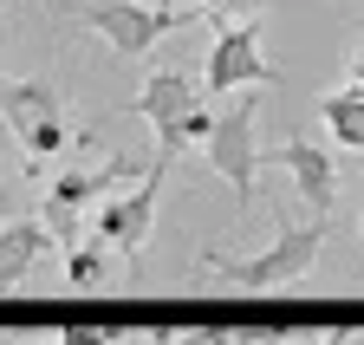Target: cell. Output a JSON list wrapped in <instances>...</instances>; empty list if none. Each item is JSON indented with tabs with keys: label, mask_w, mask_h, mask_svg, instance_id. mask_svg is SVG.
Masks as SVG:
<instances>
[{
	"label": "cell",
	"mask_w": 364,
	"mask_h": 345,
	"mask_svg": "<svg viewBox=\"0 0 364 345\" xmlns=\"http://www.w3.org/2000/svg\"><path fill=\"white\" fill-rule=\"evenodd\" d=\"M235 345H287L280 332H235Z\"/></svg>",
	"instance_id": "cell-17"
},
{
	"label": "cell",
	"mask_w": 364,
	"mask_h": 345,
	"mask_svg": "<svg viewBox=\"0 0 364 345\" xmlns=\"http://www.w3.org/2000/svg\"><path fill=\"white\" fill-rule=\"evenodd\" d=\"M280 72H273V59L260 53V33L247 20H221L215 46H208V65H202V85L208 98L215 92H241V85H273Z\"/></svg>",
	"instance_id": "cell-8"
},
{
	"label": "cell",
	"mask_w": 364,
	"mask_h": 345,
	"mask_svg": "<svg viewBox=\"0 0 364 345\" xmlns=\"http://www.w3.org/2000/svg\"><path fill=\"white\" fill-rule=\"evenodd\" d=\"M163 169L169 163H150L124 196H105L98 208L85 215V235H98L111 254H124V267L144 261V241H150V222H156V189H163Z\"/></svg>",
	"instance_id": "cell-6"
},
{
	"label": "cell",
	"mask_w": 364,
	"mask_h": 345,
	"mask_svg": "<svg viewBox=\"0 0 364 345\" xmlns=\"http://www.w3.org/2000/svg\"><path fill=\"white\" fill-rule=\"evenodd\" d=\"M65 274H72V287H98V280L111 274V248H105L98 235H78L72 254H65Z\"/></svg>",
	"instance_id": "cell-12"
},
{
	"label": "cell",
	"mask_w": 364,
	"mask_h": 345,
	"mask_svg": "<svg viewBox=\"0 0 364 345\" xmlns=\"http://www.w3.org/2000/svg\"><path fill=\"white\" fill-rule=\"evenodd\" d=\"M59 345H117V332H105V326H59Z\"/></svg>",
	"instance_id": "cell-15"
},
{
	"label": "cell",
	"mask_w": 364,
	"mask_h": 345,
	"mask_svg": "<svg viewBox=\"0 0 364 345\" xmlns=\"http://www.w3.org/2000/svg\"><path fill=\"white\" fill-rule=\"evenodd\" d=\"M117 345H169V332H124Z\"/></svg>",
	"instance_id": "cell-16"
},
{
	"label": "cell",
	"mask_w": 364,
	"mask_h": 345,
	"mask_svg": "<svg viewBox=\"0 0 364 345\" xmlns=\"http://www.w3.org/2000/svg\"><path fill=\"white\" fill-rule=\"evenodd\" d=\"M156 7H169V0H156Z\"/></svg>",
	"instance_id": "cell-20"
},
{
	"label": "cell",
	"mask_w": 364,
	"mask_h": 345,
	"mask_svg": "<svg viewBox=\"0 0 364 345\" xmlns=\"http://www.w3.org/2000/svg\"><path fill=\"white\" fill-rule=\"evenodd\" d=\"M0 117L26 150V169L53 163L59 150L78 144V131L65 124V92L59 85H39V78H0Z\"/></svg>",
	"instance_id": "cell-4"
},
{
	"label": "cell",
	"mask_w": 364,
	"mask_h": 345,
	"mask_svg": "<svg viewBox=\"0 0 364 345\" xmlns=\"http://www.w3.org/2000/svg\"><path fill=\"white\" fill-rule=\"evenodd\" d=\"M254 117H260V85H241V98L208 117V137H202V163L235 189V215L254 208V176H260V137H254Z\"/></svg>",
	"instance_id": "cell-3"
},
{
	"label": "cell",
	"mask_w": 364,
	"mask_h": 345,
	"mask_svg": "<svg viewBox=\"0 0 364 345\" xmlns=\"http://www.w3.org/2000/svg\"><path fill=\"white\" fill-rule=\"evenodd\" d=\"M351 85H358V92H364V59H358V65H351Z\"/></svg>",
	"instance_id": "cell-18"
},
{
	"label": "cell",
	"mask_w": 364,
	"mask_h": 345,
	"mask_svg": "<svg viewBox=\"0 0 364 345\" xmlns=\"http://www.w3.org/2000/svg\"><path fill=\"white\" fill-rule=\"evenodd\" d=\"M318 124H326L332 144H345V150L364 156V92H358V85H338V92L318 98Z\"/></svg>",
	"instance_id": "cell-11"
},
{
	"label": "cell",
	"mask_w": 364,
	"mask_h": 345,
	"mask_svg": "<svg viewBox=\"0 0 364 345\" xmlns=\"http://www.w3.org/2000/svg\"><path fill=\"white\" fill-rule=\"evenodd\" d=\"M169 345H235V332H221V326H189V332H169Z\"/></svg>",
	"instance_id": "cell-14"
},
{
	"label": "cell",
	"mask_w": 364,
	"mask_h": 345,
	"mask_svg": "<svg viewBox=\"0 0 364 345\" xmlns=\"http://www.w3.org/2000/svg\"><path fill=\"white\" fill-rule=\"evenodd\" d=\"M267 0H196V14H208V20H241V14H260Z\"/></svg>",
	"instance_id": "cell-13"
},
{
	"label": "cell",
	"mask_w": 364,
	"mask_h": 345,
	"mask_svg": "<svg viewBox=\"0 0 364 345\" xmlns=\"http://www.w3.org/2000/svg\"><path fill=\"white\" fill-rule=\"evenodd\" d=\"M318 248H326V222H299V228H280V241L260 248V254H221V248H202V267H215L228 287H247V293H273V287H293L312 274Z\"/></svg>",
	"instance_id": "cell-1"
},
{
	"label": "cell",
	"mask_w": 364,
	"mask_h": 345,
	"mask_svg": "<svg viewBox=\"0 0 364 345\" xmlns=\"http://www.w3.org/2000/svg\"><path fill=\"white\" fill-rule=\"evenodd\" d=\"M358 235H364V215H358Z\"/></svg>",
	"instance_id": "cell-19"
},
{
	"label": "cell",
	"mask_w": 364,
	"mask_h": 345,
	"mask_svg": "<svg viewBox=\"0 0 364 345\" xmlns=\"http://www.w3.org/2000/svg\"><path fill=\"white\" fill-rule=\"evenodd\" d=\"M59 241L46 235V222H0V293L26 287V274L53 254Z\"/></svg>",
	"instance_id": "cell-10"
},
{
	"label": "cell",
	"mask_w": 364,
	"mask_h": 345,
	"mask_svg": "<svg viewBox=\"0 0 364 345\" xmlns=\"http://www.w3.org/2000/svg\"><path fill=\"white\" fill-rule=\"evenodd\" d=\"M273 163L287 169V176L299 183V196H306V208L326 222L332 215V202H338V163L326 156V144H312V137H287L280 150H273Z\"/></svg>",
	"instance_id": "cell-9"
},
{
	"label": "cell",
	"mask_w": 364,
	"mask_h": 345,
	"mask_svg": "<svg viewBox=\"0 0 364 345\" xmlns=\"http://www.w3.org/2000/svg\"><path fill=\"white\" fill-rule=\"evenodd\" d=\"M130 111L156 131V163H176L189 144L208 137V105H202V85L189 72H150L136 85Z\"/></svg>",
	"instance_id": "cell-2"
},
{
	"label": "cell",
	"mask_w": 364,
	"mask_h": 345,
	"mask_svg": "<svg viewBox=\"0 0 364 345\" xmlns=\"http://www.w3.org/2000/svg\"><path fill=\"white\" fill-rule=\"evenodd\" d=\"M78 20L105 39L111 53L124 59H144L156 39L182 33L196 14H182V7H156V0H91V7H78Z\"/></svg>",
	"instance_id": "cell-7"
},
{
	"label": "cell",
	"mask_w": 364,
	"mask_h": 345,
	"mask_svg": "<svg viewBox=\"0 0 364 345\" xmlns=\"http://www.w3.org/2000/svg\"><path fill=\"white\" fill-rule=\"evenodd\" d=\"M144 169H150V163L130 156V150H117V156H105V163H91V169H59L53 189H46V235L72 248V241L85 235V215L98 208L117 183H136Z\"/></svg>",
	"instance_id": "cell-5"
}]
</instances>
